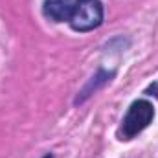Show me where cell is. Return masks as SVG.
Masks as SVG:
<instances>
[{
	"label": "cell",
	"mask_w": 158,
	"mask_h": 158,
	"mask_svg": "<svg viewBox=\"0 0 158 158\" xmlns=\"http://www.w3.org/2000/svg\"><path fill=\"white\" fill-rule=\"evenodd\" d=\"M155 118V107L147 101V99H136L125 118L121 121V127H119V138L121 140H131L134 138L136 134H140L151 121Z\"/></svg>",
	"instance_id": "obj_1"
},
{
	"label": "cell",
	"mask_w": 158,
	"mask_h": 158,
	"mask_svg": "<svg viewBox=\"0 0 158 158\" xmlns=\"http://www.w3.org/2000/svg\"><path fill=\"white\" fill-rule=\"evenodd\" d=\"M44 158H53V156H52V155H46V156H44Z\"/></svg>",
	"instance_id": "obj_4"
},
{
	"label": "cell",
	"mask_w": 158,
	"mask_h": 158,
	"mask_svg": "<svg viewBox=\"0 0 158 158\" xmlns=\"http://www.w3.org/2000/svg\"><path fill=\"white\" fill-rule=\"evenodd\" d=\"M76 31H92L103 22V6L99 0H74L72 15L68 19Z\"/></svg>",
	"instance_id": "obj_2"
},
{
	"label": "cell",
	"mask_w": 158,
	"mask_h": 158,
	"mask_svg": "<svg viewBox=\"0 0 158 158\" xmlns=\"http://www.w3.org/2000/svg\"><path fill=\"white\" fill-rule=\"evenodd\" d=\"M74 7V0H44L42 11L44 17L53 22H64L70 19Z\"/></svg>",
	"instance_id": "obj_3"
}]
</instances>
